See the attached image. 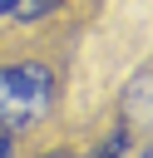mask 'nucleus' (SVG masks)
Returning <instances> with one entry per match:
<instances>
[{"mask_svg": "<svg viewBox=\"0 0 153 158\" xmlns=\"http://www.w3.org/2000/svg\"><path fill=\"white\" fill-rule=\"evenodd\" d=\"M59 5H64V0H20L15 20H25V25H30V20H44V15H54Z\"/></svg>", "mask_w": 153, "mask_h": 158, "instance_id": "f03ea898", "label": "nucleus"}, {"mask_svg": "<svg viewBox=\"0 0 153 158\" xmlns=\"http://www.w3.org/2000/svg\"><path fill=\"white\" fill-rule=\"evenodd\" d=\"M54 69L39 64V59H10L0 64V128L10 133H25V128H39L54 109Z\"/></svg>", "mask_w": 153, "mask_h": 158, "instance_id": "f257e3e1", "label": "nucleus"}, {"mask_svg": "<svg viewBox=\"0 0 153 158\" xmlns=\"http://www.w3.org/2000/svg\"><path fill=\"white\" fill-rule=\"evenodd\" d=\"M5 153H15V133H10V128H0V158H5Z\"/></svg>", "mask_w": 153, "mask_h": 158, "instance_id": "7ed1b4c3", "label": "nucleus"}, {"mask_svg": "<svg viewBox=\"0 0 153 158\" xmlns=\"http://www.w3.org/2000/svg\"><path fill=\"white\" fill-rule=\"evenodd\" d=\"M15 10H20V0H0V20H15Z\"/></svg>", "mask_w": 153, "mask_h": 158, "instance_id": "20e7f679", "label": "nucleus"}]
</instances>
